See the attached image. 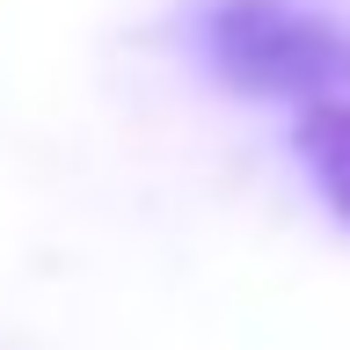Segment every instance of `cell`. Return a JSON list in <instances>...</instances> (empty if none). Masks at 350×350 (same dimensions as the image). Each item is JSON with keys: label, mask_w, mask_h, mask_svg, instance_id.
<instances>
[{"label": "cell", "mask_w": 350, "mask_h": 350, "mask_svg": "<svg viewBox=\"0 0 350 350\" xmlns=\"http://www.w3.org/2000/svg\"><path fill=\"white\" fill-rule=\"evenodd\" d=\"M292 146H299V161H306V175H314L321 204L350 226V88L299 103V131H292Z\"/></svg>", "instance_id": "7a4b0ae2"}, {"label": "cell", "mask_w": 350, "mask_h": 350, "mask_svg": "<svg viewBox=\"0 0 350 350\" xmlns=\"http://www.w3.org/2000/svg\"><path fill=\"white\" fill-rule=\"evenodd\" d=\"M197 37L234 95L314 103V95L350 88V37L292 0H204Z\"/></svg>", "instance_id": "6da1fadb"}]
</instances>
